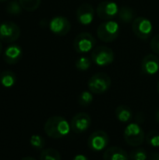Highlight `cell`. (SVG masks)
<instances>
[{
	"mask_svg": "<svg viewBox=\"0 0 159 160\" xmlns=\"http://www.w3.org/2000/svg\"><path fill=\"white\" fill-rule=\"evenodd\" d=\"M70 128V125L62 116H52L44 125L45 133L52 139H61L67 136Z\"/></svg>",
	"mask_w": 159,
	"mask_h": 160,
	"instance_id": "cell-1",
	"label": "cell"
},
{
	"mask_svg": "<svg viewBox=\"0 0 159 160\" xmlns=\"http://www.w3.org/2000/svg\"><path fill=\"white\" fill-rule=\"evenodd\" d=\"M112 81L110 76L104 72H98L93 75L88 81V88L91 93L101 95L109 90Z\"/></svg>",
	"mask_w": 159,
	"mask_h": 160,
	"instance_id": "cell-2",
	"label": "cell"
},
{
	"mask_svg": "<svg viewBox=\"0 0 159 160\" xmlns=\"http://www.w3.org/2000/svg\"><path fill=\"white\" fill-rule=\"evenodd\" d=\"M124 138L126 142L133 147H138L142 144L145 140V134L142 128L136 123H131L127 126L124 131Z\"/></svg>",
	"mask_w": 159,
	"mask_h": 160,
	"instance_id": "cell-3",
	"label": "cell"
},
{
	"mask_svg": "<svg viewBox=\"0 0 159 160\" xmlns=\"http://www.w3.org/2000/svg\"><path fill=\"white\" fill-rule=\"evenodd\" d=\"M97 33L100 40L104 42H112L118 38L120 34V26L116 22L106 21L98 25Z\"/></svg>",
	"mask_w": 159,
	"mask_h": 160,
	"instance_id": "cell-4",
	"label": "cell"
},
{
	"mask_svg": "<svg viewBox=\"0 0 159 160\" xmlns=\"http://www.w3.org/2000/svg\"><path fill=\"white\" fill-rule=\"evenodd\" d=\"M91 59L97 66H108L113 62L114 52L107 46H97L93 50L91 53Z\"/></svg>",
	"mask_w": 159,
	"mask_h": 160,
	"instance_id": "cell-5",
	"label": "cell"
},
{
	"mask_svg": "<svg viewBox=\"0 0 159 160\" xmlns=\"http://www.w3.org/2000/svg\"><path fill=\"white\" fill-rule=\"evenodd\" d=\"M21 36V29L13 22L7 21L0 23V40L6 43L16 41Z\"/></svg>",
	"mask_w": 159,
	"mask_h": 160,
	"instance_id": "cell-6",
	"label": "cell"
},
{
	"mask_svg": "<svg viewBox=\"0 0 159 160\" xmlns=\"http://www.w3.org/2000/svg\"><path fill=\"white\" fill-rule=\"evenodd\" d=\"M132 30L140 39L146 40L152 35L153 25L150 20L145 17L140 16L134 19L132 22Z\"/></svg>",
	"mask_w": 159,
	"mask_h": 160,
	"instance_id": "cell-7",
	"label": "cell"
},
{
	"mask_svg": "<svg viewBox=\"0 0 159 160\" xmlns=\"http://www.w3.org/2000/svg\"><path fill=\"white\" fill-rule=\"evenodd\" d=\"M96 42V38L90 33L82 32L75 38L73 48L78 53H86L95 47Z\"/></svg>",
	"mask_w": 159,
	"mask_h": 160,
	"instance_id": "cell-8",
	"label": "cell"
},
{
	"mask_svg": "<svg viewBox=\"0 0 159 160\" xmlns=\"http://www.w3.org/2000/svg\"><path fill=\"white\" fill-rule=\"evenodd\" d=\"M119 12V8L116 3L110 1V0H105L99 3V5L97 8V16L105 21H111L113 19L115 16L118 15Z\"/></svg>",
	"mask_w": 159,
	"mask_h": 160,
	"instance_id": "cell-9",
	"label": "cell"
},
{
	"mask_svg": "<svg viewBox=\"0 0 159 160\" xmlns=\"http://www.w3.org/2000/svg\"><path fill=\"white\" fill-rule=\"evenodd\" d=\"M109 135L103 130H97L91 134L88 139V146L93 151L104 150L109 144Z\"/></svg>",
	"mask_w": 159,
	"mask_h": 160,
	"instance_id": "cell-10",
	"label": "cell"
},
{
	"mask_svg": "<svg viewBox=\"0 0 159 160\" xmlns=\"http://www.w3.org/2000/svg\"><path fill=\"white\" fill-rule=\"evenodd\" d=\"M92 123L91 117L85 112H79L73 116L70 122V128L72 131L77 134H81L88 130Z\"/></svg>",
	"mask_w": 159,
	"mask_h": 160,
	"instance_id": "cell-11",
	"label": "cell"
},
{
	"mask_svg": "<svg viewBox=\"0 0 159 160\" xmlns=\"http://www.w3.org/2000/svg\"><path fill=\"white\" fill-rule=\"evenodd\" d=\"M50 30L57 36H66L71 28L70 22L63 16H55L49 22Z\"/></svg>",
	"mask_w": 159,
	"mask_h": 160,
	"instance_id": "cell-12",
	"label": "cell"
},
{
	"mask_svg": "<svg viewBox=\"0 0 159 160\" xmlns=\"http://www.w3.org/2000/svg\"><path fill=\"white\" fill-rule=\"evenodd\" d=\"M94 16H95V10L90 4L83 3L77 8L76 17L81 24L83 25L90 24L94 20Z\"/></svg>",
	"mask_w": 159,
	"mask_h": 160,
	"instance_id": "cell-13",
	"label": "cell"
},
{
	"mask_svg": "<svg viewBox=\"0 0 159 160\" xmlns=\"http://www.w3.org/2000/svg\"><path fill=\"white\" fill-rule=\"evenodd\" d=\"M142 71L146 75H155L159 70V58L153 53L147 54L142 61Z\"/></svg>",
	"mask_w": 159,
	"mask_h": 160,
	"instance_id": "cell-14",
	"label": "cell"
},
{
	"mask_svg": "<svg viewBox=\"0 0 159 160\" xmlns=\"http://www.w3.org/2000/svg\"><path fill=\"white\" fill-rule=\"evenodd\" d=\"M22 55V50L18 44H12L6 48L4 52V60L8 65L17 64Z\"/></svg>",
	"mask_w": 159,
	"mask_h": 160,
	"instance_id": "cell-15",
	"label": "cell"
},
{
	"mask_svg": "<svg viewBox=\"0 0 159 160\" xmlns=\"http://www.w3.org/2000/svg\"><path fill=\"white\" fill-rule=\"evenodd\" d=\"M104 160H129L128 154L122 148L117 146H112L105 150L103 154Z\"/></svg>",
	"mask_w": 159,
	"mask_h": 160,
	"instance_id": "cell-16",
	"label": "cell"
},
{
	"mask_svg": "<svg viewBox=\"0 0 159 160\" xmlns=\"http://www.w3.org/2000/svg\"><path fill=\"white\" fill-rule=\"evenodd\" d=\"M115 115L118 121L121 123H127L133 117V112L131 109L127 105H119L115 110Z\"/></svg>",
	"mask_w": 159,
	"mask_h": 160,
	"instance_id": "cell-17",
	"label": "cell"
},
{
	"mask_svg": "<svg viewBox=\"0 0 159 160\" xmlns=\"http://www.w3.org/2000/svg\"><path fill=\"white\" fill-rule=\"evenodd\" d=\"M134 10L130 8V7H127V6H124V7H121L119 8V12H118V19L120 21H122L123 22L125 23H127V22H130L132 21H134Z\"/></svg>",
	"mask_w": 159,
	"mask_h": 160,
	"instance_id": "cell-18",
	"label": "cell"
},
{
	"mask_svg": "<svg viewBox=\"0 0 159 160\" xmlns=\"http://www.w3.org/2000/svg\"><path fill=\"white\" fill-rule=\"evenodd\" d=\"M0 82L6 88L12 87L16 82L15 73L12 71H9V70H6V71L2 72L0 74Z\"/></svg>",
	"mask_w": 159,
	"mask_h": 160,
	"instance_id": "cell-19",
	"label": "cell"
},
{
	"mask_svg": "<svg viewBox=\"0 0 159 160\" xmlns=\"http://www.w3.org/2000/svg\"><path fill=\"white\" fill-rule=\"evenodd\" d=\"M40 160H61V156L59 152L52 148L44 149L39 157Z\"/></svg>",
	"mask_w": 159,
	"mask_h": 160,
	"instance_id": "cell-20",
	"label": "cell"
},
{
	"mask_svg": "<svg viewBox=\"0 0 159 160\" xmlns=\"http://www.w3.org/2000/svg\"><path fill=\"white\" fill-rule=\"evenodd\" d=\"M23 8H22L19 0H12L10 1L7 5V8H6V11L8 13V14H11V15H14V16H17L19 14L22 13V10Z\"/></svg>",
	"mask_w": 159,
	"mask_h": 160,
	"instance_id": "cell-21",
	"label": "cell"
},
{
	"mask_svg": "<svg viewBox=\"0 0 159 160\" xmlns=\"http://www.w3.org/2000/svg\"><path fill=\"white\" fill-rule=\"evenodd\" d=\"M22 8L27 11H34L40 6L41 0H19Z\"/></svg>",
	"mask_w": 159,
	"mask_h": 160,
	"instance_id": "cell-22",
	"label": "cell"
},
{
	"mask_svg": "<svg viewBox=\"0 0 159 160\" xmlns=\"http://www.w3.org/2000/svg\"><path fill=\"white\" fill-rule=\"evenodd\" d=\"M91 66V60L89 57H86V56H82V57H80L76 62H75V67L78 70H81V71H85L87 69H89Z\"/></svg>",
	"mask_w": 159,
	"mask_h": 160,
	"instance_id": "cell-23",
	"label": "cell"
},
{
	"mask_svg": "<svg viewBox=\"0 0 159 160\" xmlns=\"http://www.w3.org/2000/svg\"><path fill=\"white\" fill-rule=\"evenodd\" d=\"M93 93H91L90 91H83L81 93V95L79 96L78 98V102L81 106H88L92 103L93 101Z\"/></svg>",
	"mask_w": 159,
	"mask_h": 160,
	"instance_id": "cell-24",
	"label": "cell"
},
{
	"mask_svg": "<svg viewBox=\"0 0 159 160\" xmlns=\"http://www.w3.org/2000/svg\"><path fill=\"white\" fill-rule=\"evenodd\" d=\"M146 141L149 145L153 147H159V132L157 130L150 131L146 136Z\"/></svg>",
	"mask_w": 159,
	"mask_h": 160,
	"instance_id": "cell-25",
	"label": "cell"
},
{
	"mask_svg": "<svg viewBox=\"0 0 159 160\" xmlns=\"http://www.w3.org/2000/svg\"><path fill=\"white\" fill-rule=\"evenodd\" d=\"M30 144L32 145V147H34L37 150H41L43 149L44 145H45V141L44 139L39 136V135H33L30 138Z\"/></svg>",
	"mask_w": 159,
	"mask_h": 160,
	"instance_id": "cell-26",
	"label": "cell"
},
{
	"mask_svg": "<svg viewBox=\"0 0 159 160\" xmlns=\"http://www.w3.org/2000/svg\"><path fill=\"white\" fill-rule=\"evenodd\" d=\"M129 158L132 160H146L147 159V154H146L145 150L141 149V148H136L135 150L130 152Z\"/></svg>",
	"mask_w": 159,
	"mask_h": 160,
	"instance_id": "cell-27",
	"label": "cell"
},
{
	"mask_svg": "<svg viewBox=\"0 0 159 160\" xmlns=\"http://www.w3.org/2000/svg\"><path fill=\"white\" fill-rule=\"evenodd\" d=\"M151 49L156 54L159 55V35L155 36L152 38V40H151Z\"/></svg>",
	"mask_w": 159,
	"mask_h": 160,
	"instance_id": "cell-28",
	"label": "cell"
},
{
	"mask_svg": "<svg viewBox=\"0 0 159 160\" xmlns=\"http://www.w3.org/2000/svg\"><path fill=\"white\" fill-rule=\"evenodd\" d=\"M72 160H89L85 156H83V155H77V156H75L74 158H73V159Z\"/></svg>",
	"mask_w": 159,
	"mask_h": 160,
	"instance_id": "cell-29",
	"label": "cell"
},
{
	"mask_svg": "<svg viewBox=\"0 0 159 160\" xmlns=\"http://www.w3.org/2000/svg\"><path fill=\"white\" fill-rule=\"evenodd\" d=\"M150 160H159L158 153H154V154L151 156V158H150Z\"/></svg>",
	"mask_w": 159,
	"mask_h": 160,
	"instance_id": "cell-30",
	"label": "cell"
},
{
	"mask_svg": "<svg viewBox=\"0 0 159 160\" xmlns=\"http://www.w3.org/2000/svg\"><path fill=\"white\" fill-rule=\"evenodd\" d=\"M156 120H157V123H159V109L157 111V112H156Z\"/></svg>",
	"mask_w": 159,
	"mask_h": 160,
	"instance_id": "cell-31",
	"label": "cell"
},
{
	"mask_svg": "<svg viewBox=\"0 0 159 160\" xmlns=\"http://www.w3.org/2000/svg\"><path fill=\"white\" fill-rule=\"evenodd\" d=\"M22 160H36L33 158H30V157H26V158H23Z\"/></svg>",
	"mask_w": 159,
	"mask_h": 160,
	"instance_id": "cell-32",
	"label": "cell"
},
{
	"mask_svg": "<svg viewBox=\"0 0 159 160\" xmlns=\"http://www.w3.org/2000/svg\"><path fill=\"white\" fill-rule=\"evenodd\" d=\"M2 50H3V45H2L1 40H0V54H1V52H2Z\"/></svg>",
	"mask_w": 159,
	"mask_h": 160,
	"instance_id": "cell-33",
	"label": "cell"
},
{
	"mask_svg": "<svg viewBox=\"0 0 159 160\" xmlns=\"http://www.w3.org/2000/svg\"><path fill=\"white\" fill-rule=\"evenodd\" d=\"M157 92H158V94H159V82H157Z\"/></svg>",
	"mask_w": 159,
	"mask_h": 160,
	"instance_id": "cell-34",
	"label": "cell"
},
{
	"mask_svg": "<svg viewBox=\"0 0 159 160\" xmlns=\"http://www.w3.org/2000/svg\"><path fill=\"white\" fill-rule=\"evenodd\" d=\"M6 1H7V0H0V2H6Z\"/></svg>",
	"mask_w": 159,
	"mask_h": 160,
	"instance_id": "cell-35",
	"label": "cell"
}]
</instances>
